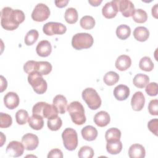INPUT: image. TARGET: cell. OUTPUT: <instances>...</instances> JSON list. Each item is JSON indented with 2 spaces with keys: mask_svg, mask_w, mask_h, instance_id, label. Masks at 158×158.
I'll use <instances>...</instances> for the list:
<instances>
[{
  "mask_svg": "<svg viewBox=\"0 0 158 158\" xmlns=\"http://www.w3.org/2000/svg\"><path fill=\"white\" fill-rule=\"evenodd\" d=\"M82 98L91 110L99 109L101 105V99L97 91L92 88H85L81 93Z\"/></svg>",
  "mask_w": 158,
  "mask_h": 158,
  "instance_id": "5",
  "label": "cell"
},
{
  "mask_svg": "<svg viewBox=\"0 0 158 158\" xmlns=\"http://www.w3.org/2000/svg\"><path fill=\"white\" fill-rule=\"evenodd\" d=\"M65 21L70 24L75 23L77 22L78 15L77 10L73 7L67 8L65 12L64 15Z\"/></svg>",
  "mask_w": 158,
  "mask_h": 158,
  "instance_id": "29",
  "label": "cell"
},
{
  "mask_svg": "<svg viewBox=\"0 0 158 158\" xmlns=\"http://www.w3.org/2000/svg\"><path fill=\"white\" fill-rule=\"evenodd\" d=\"M20 99L18 94L15 92H8L4 97V103L9 109H14L19 104Z\"/></svg>",
  "mask_w": 158,
  "mask_h": 158,
  "instance_id": "15",
  "label": "cell"
},
{
  "mask_svg": "<svg viewBox=\"0 0 158 158\" xmlns=\"http://www.w3.org/2000/svg\"><path fill=\"white\" fill-rule=\"evenodd\" d=\"M28 81L32 86L35 92L42 94L47 90V82L43 78L42 75L36 72H33L28 74Z\"/></svg>",
  "mask_w": 158,
  "mask_h": 158,
  "instance_id": "6",
  "label": "cell"
},
{
  "mask_svg": "<svg viewBox=\"0 0 158 158\" xmlns=\"http://www.w3.org/2000/svg\"><path fill=\"white\" fill-rule=\"evenodd\" d=\"M128 156L130 158H144L146 151L143 146L139 144H133L128 149Z\"/></svg>",
  "mask_w": 158,
  "mask_h": 158,
  "instance_id": "20",
  "label": "cell"
},
{
  "mask_svg": "<svg viewBox=\"0 0 158 158\" xmlns=\"http://www.w3.org/2000/svg\"><path fill=\"white\" fill-rule=\"evenodd\" d=\"M63 144L68 151L75 150L78 146V136L77 131L72 128H65L62 133Z\"/></svg>",
  "mask_w": 158,
  "mask_h": 158,
  "instance_id": "7",
  "label": "cell"
},
{
  "mask_svg": "<svg viewBox=\"0 0 158 158\" xmlns=\"http://www.w3.org/2000/svg\"><path fill=\"white\" fill-rule=\"evenodd\" d=\"M29 126L33 130H40L43 128L44 126L43 117L38 115L33 114L28 120Z\"/></svg>",
  "mask_w": 158,
  "mask_h": 158,
  "instance_id": "25",
  "label": "cell"
},
{
  "mask_svg": "<svg viewBox=\"0 0 158 158\" xmlns=\"http://www.w3.org/2000/svg\"><path fill=\"white\" fill-rule=\"evenodd\" d=\"M149 81V77L143 73H138L136 74L133 80V85L139 88H144Z\"/></svg>",
  "mask_w": 158,
  "mask_h": 158,
  "instance_id": "27",
  "label": "cell"
},
{
  "mask_svg": "<svg viewBox=\"0 0 158 158\" xmlns=\"http://www.w3.org/2000/svg\"><path fill=\"white\" fill-rule=\"evenodd\" d=\"M148 110L151 115H158V100H151L148 105Z\"/></svg>",
  "mask_w": 158,
  "mask_h": 158,
  "instance_id": "41",
  "label": "cell"
},
{
  "mask_svg": "<svg viewBox=\"0 0 158 158\" xmlns=\"http://www.w3.org/2000/svg\"><path fill=\"white\" fill-rule=\"evenodd\" d=\"M81 136L84 139L88 141H94L98 136V130L91 125L85 126L81 131Z\"/></svg>",
  "mask_w": 158,
  "mask_h": 158,
  "instance_id": "22",
  "label": "cell"
},
{
  "mask_svg": "<svg viewBox=\"0 0 158 158\" xmlns=\"http://www.w3.org/2000/svg\"><path fill=\"white\" fill-rule=\"evenodd\" d=\"M39 36V33L37 30L32 29L27 32L25 37V43L27 46L33 44L38 40Z\"/></svg>",
  "mask_w": 158,
  "mask_h": 158,
  "instance_id": "35",
  "label": "cell"
},
{
  "mask_svg": "<svg viewBox=\"0 0 158 158\" xmlns=\"http://www.w3.org/2000/svg\"><path fill=\"white\" fill-rule=\"evenodd\" d=\"M103 80L105 84L107 85L112 86L118 81L119 75L118 73L114 71H109L104 75Z\"/></svg>",
  "mask_w": 158,
  "mask_h": 158,
  "instance_id": "31",
  "label": "cell"
},
{
  "mask_svg": "<svg viewBox=\"0 0 158 158\" xmlns=\"http://www.w3.org/2000/svg\"><path fill=\"white\" fill-rule=\"evenodd\" d=\"M131 34V28L129 26L122 24L117 27L116 35L120 40L127 39Z\"/></svg>",
  "mask_w": 158,
  "mask_h": 158,
  "instance_id": "30",
  "label": "cell"
},
{
  "mask_svg": "<svg viewBox=\"0 0 158 158\" xmlns=\"http://www.w3.org/2000/svg\"><path fill=\"white\" fill-rule=\"evenodd\" d=\"M22 143L26 150L33 151L38 147L39 139L36 135L28 133L22 136Z\"/></svg>",
  "mask_w": 158,
  "mask_h": 158,
  "instance_id": "12",
  "label": "cell"
},
{
  "mask_svg": "<svg viewBox=\"0 0 158 158\" xmlns=\"http://www.w3.org/2000/svg\"><path fill=\"white\" fill-rule=\"evenodd\" d=\"M118 11L116 0H113L105 4L102 9V15L107 19L115 17Z\"/></svg>",
  "mask_w": 158,
  "mask_h": 158,
  "instance_id": "13",
  "label": "cell"
},
{
  "mask_svg": "<svg viewBox=\"0 0 158 158\" xmlns=\"http://www.w3.org/2000/svg\"><path fill=\"white\" fill-rule=\"evenodd\" d=\"M24 149L25 148L22 143L17 141H12L7 146L6 152L9 156L17 157L23 154Z\"/></svg>",
  "mask_w": 158,
  "mask_h": 158,
  "instance_id": "10",
  "label": "cell"
},
{
  "mask_svg": "<svg viewBox=\"0 0 158 158\" xmlns=\"http://www.w3.org/2000/svg\"><path fill=\"white\" fill-rule=\"evenodd\" d=\"M102 0H89L88 1V2L93 6H98L101 2Z\"/></svg>",
  "mask_w": 158,
  "mask_h": 158,
  "instance_id": "48",
  "label": "cell"
},
{
  "mask_svg": "<svg viewBox=\"0 0 158 158\" xmlns=\"http://www.w3.org/2000/svg\"><path fill=\"white\" fill-rule=\"evenodd\" d=\"M1 133V146H2V145L4 144V143L6 141V136H4L3 135V133L2 132L0 133Z\"/></svg>",
  "mask_w": 158,
  "mask_h": 158,
  "instance_id": "49",
  "label": "cell"
},
{
  "mask_svg": "<svg viewBox=\"0 0 158 158\" xmlns=\"http://www.w3.org/2000/svg\"><path fill=\"white\" fill-rule=\"evenodd\" d=\"M157 7H158V4H156L152 7V15L156 19L157 18Z\"/></svg>",
  "mask_w": 158,
  "mask_h": 158,
  "instance_id": "47",
  "label": "cell"
},
{
  "mask_svg": "<svg viewBox=\"0 0 158 158\" xmlns=\"http://www.w3.org/2000/svg\"><path fill=\"white\" fill-rule=\"evenodd\" d=\"M43 31L45 35L48 36L62 35L66 32L67 28L61 23L49 22L43 25Z\"/></svg>",
  "mask_w": 158,
  "mask_h": 158,
  "instance_id": "9",
  "label": "cell"
},
{
  "mask_svg": "<svg viewBox=\"0 0 158 158\" xmlns=\"http://www.w3.org/2000/svg\"><path fill=\"white\" fill-rule=\"evenodd\" d=\"M118 11L125 17H129L133 15L135 12V6L129 0H116Z\"/></svg>",
  "mask_w": 158,
  "mask_h": 158,
  "instance_id": "11",
  "label": "cell"
},
{
  "mask_svg": "<svg viewBox=\"0 0 158 158\" xmlns=\"http://www.w3.org/2000/svg\"><path fill=\"white\" fill-rule=\"evenodd\" d=\"M139 67L142 70L151 72L154 69V63L149 57L144 56L140 59Z\"/></svg>",
  "mask_w": 158,
  "mask_h": 158,
  "instance_id": "32",
  "label": "cell"
},
{
  "mask_svg": "<svg viewBox=\"0 0 158 158\" xmlns=\"http://www.w3.org/2000/svg\"><path fill=\"white\" fill-rule=\"evenodd\" d=\"M50 13L49 8L47 5L43 3H38L31 13V18L36 22H43L48 19Z\"/></svg>",
  "mask_w": 158,
  "mask_h": 158,
  "instance_id": "8",
  "label": "cell"
},
{
  "mask_svg": "<svg viewBox=\"0 0 158 158\" xmlns=\"http://www.w3.org/2000/svg\"><path fill=\"white\" fill-rule=\"evenodd\" d=\"M54 3L57 7L62 8L67 6L69 3V0H62V1H55Z\"/></svg>",
  "mask_w": 158,
  "mask_h": 158,
  "instance_id": "46",
  "label": "cell"
},
{
  "mask_svg": "<svg viewBox=\"0 0 158 158\" xmlns=\"http://www.w3.org/2000/svg\"><path fill=\"white\" fill-rule=\"evenodd\" d=\"M94 43L91 35L88 33H78L74 35L72 39V47L77 50L91 48Z\"/></svg>",
  "mask_w": 158,
  "mask_h": 158,
  "instance_id": "4",
  "label": "cell"
},
{
  "mask_svg": "<svg viewBox=\"0 0 158 158\" xmlns=\"http://www.w3.org/2000/svg\"><path fill=\"white\" fill-rule=\"evenodd\" d=\"M36 52L41 57H48L52 52V46L49 41L42 40L38 43L36 47Z\"/></svg>",
  "mask_w": 158,
  "mask_h": 158,
  "instance_id": "16",
  "label": "cell"
},
{
  "mask_svg": "<svg viewBox=\"0 0 158 158\" xmlns=\"http://www.w3.org/2000/svg\"><path fill=\"white\" fill-rule=\"evenodd\" d=\"M130 89L125 85H118L114 89V96L118 101H123L130 95Z\"/></svg>",
  "mask_w": 158,
  "mask_h": 158,
  "instance_id": "19",
  "label": "cell"
},
{
  "mask_svg": "<svg viewBox=\"0 0 158 158\" xmlns=\"http://www.w3.org/2000/svg\"><path fill=\"white\" fill-rule=\"evenodd\" d=\"M145 91L146 93L151 96H155L157 94V83L151 82L146 85Z\"/></svg>",
  "mask_w": 158,
  "mask_h": 158,
  "instance_id": "40",
  "label": "cell"
},
{
  "mask_svg": "<svg viewBox=\"0 0 158 158\" xmlns=\"http://www.w3.org/2000/svg\"><path fill=\"white\" fill-rule=\"evenodd\" d=\"M1 93L3 92L7 88V80H6V78L2 76V75H1Z\"/></svg>",
  "mask_w": 158,
  "mask_h": 158,
  "instance_id": "45",
  "label": "cell"
},
{
  "mask_svg": "<svg viewBox=\"0 0 158 158\" xmlns=\"http://www.w3.org/2000/svg\"><path fill=\"white\" fill-rule=\"evenodd\" d=\"M94 150L88 146H82L78 152V156L80 158H91L94 156Z\"/></svg>",
  "mask_w": 158,
  "mask_h": 158,
  "instance_id": "38",
  "label": "cell"
},
{
  "mask_svg": "<svg viewBox=\"0 0 158 158\" xmlns=\"http://www.w3.org/2000/svg\"><path fill=\"white\" fill-rule=\"evenodd\" d=\"M12 123V119L10 115L1 112L0 113V127L1 128H8Z\"/></svg>",
  "mask_w": 158,
  "mask_h": 158,
  "instance_id": "39",
  "label": "cell"
},
{
  "mask_svg": "<svg viewBox=\"0 0 158 158\" xmlns=\"http://www.w3.org/2000/svg\"><path fill=\"white\" fill-rule=\"evenodd\" d=\"M64 157L62 152L59 149H51L48 154V158H53V157H57V158H62Z\"/></svg>",
  "mask_w": 158,
  "mask_h": 158,
  "instance_id": "44",
  "label": "cell"
},
{
  "mask_svg": "<svg viewBox=\"0 0 158 158\" xmlns=\"http://www.w3.org/2000/svg\"><path fill=\"white\" fill-rule=\"evenodd\" d=\"M122 149V143L118 141H112L107 142L106 150L107 151L112 155L119 154Z\"/></svg>",
  "mask_w": 158,
  "mask_h": 158,
  "instance_id": "26",
  "label": "cell"
},
{
  "mask_svg": "<svg viewBox=\"0 0 158 158\" xmlns=\"http://www.w3.org/2000/svg\"><path fill=\"white\" fill-rule=\"evenodd\" d=\"M36 62V61H35V60L27 61L23 65L24 72L28 74H30L33 72H35Z\"/></svg>",
  "mask_w": 158,
  "mask_h": 158,
  "instance_id": "43",
  "label": "cell"
},
{
  "mask_svg": "<svg viewBox=\"0 0 158 158\" xmlns=\"http://www.w3.org/2000/svg\"><path fill=\"white\" fill-rule=\"evenodd\" d=\"M33 114L38 115L43 118L51 119L58 116V111L54 105L45 102H38L36 103L32 109Z\"/></svg>",
  "mask_w": 158,
  "mask_h": 158,
  "instance_id": "3",
  "label": "cell"
},
{
  "mask_svg": "<svg viewBox=\"0 0 158 158\" xmlns=\"http://www.w3.org/2000/svg\"><path fill=\"white\" fill-rule=\"evenodd\" d=\"M52 104L59 114H64L65 113L67 108V100L64 96L62 94L56 95L53 99Z\"/></svg>",
  "mask_w": 158,
  "mask_h": 158,
  "instance_id": "17",
  "label": "cell"
},
{
  "mask_svg": "<svg viewBox=\"0 0 158 158\" xmlns=\"http://www.w3.org/2000/svg\"><path fill=\"white\" fill-rule=\"evenodd\" d=\"M121 137V131L117 128H110L105 133V138L107 142L118 141Z\"/></svg>",
  "mask_w": 158,
  "mask_h": 158,
  "instance_id": "28",
  "label": "cell"
},
{
  "mask_svg": "<svg viewBox=\"0 0 158 158\" xmlns=\"http://www.w3.org/2000/svg\"><path fill=\"white\" fill-rule=\"evenodd\" d=\"M62 125V121L59 117H57L51 119H48L47 125L49 130L52 131H57L60 128Z\"/></svg>",
  "mask_w": 158,
  "mask_h": 158,
  "instance_id": "37",
  "label": "cell"
},
{
  "mask_svg": "<svg viewBox=\"0 0 158 158\" xmlns=\"http://www.w3.org/2000/svg\"><path fill=\"white\" fill-rule=\"evenodd\" d=\"M80 24L83 29L91 30L95 25V20L92 16L85 15L80 19Z\"/></svg>",
  "mask_w": 158,
  "mask_h": 158,
  "instance_id": "33",
  "label": "cell"
},
{
  "mask_svg": "<svg viewBox=\"0 0 158 158\" xmlns=\"http://www.w3.org/2000/svg\"><path fill=\"white\" fill-rule=\"evenodd\" d=\"M25 19L23 11L19 9H13L9 7H4L1 12V24L6 30L12 31L19 27Z\"/></svg>",
  "mask_w": 158,
  "mask_h": 158,
  "instance_id": "1",
  "label": "cell"
},
{
  "mask_svg": "<svg viewBox=\"0 0 158 158\" xmlns=\"http://www.w3.org/2000/svg\"><path fill=\"white\" fill-rule=\"evenodd\" d=\"M29 118L28 113L24 109L19 110L15 114V120L19 125H24Z\"/></svg>",
  "mask_w": 158,
  "mask_h": 158,
  "instance_id": "36",
  "label": "cell"
},
{
  "mask_svg": "<svg viewBox=\"0 0 158 158\" xmlns=\"http://www.w3.org/2000/svg\"><path fill=\"white\" fill-rule=\"evenodd\" d=\"M52 65L47 61H36L35 65V70L40 75H46L49 74L52 70Z\"/></svg>",
  "mask_w": 158,
  "mask_h": 158,
  "instance_id": "24",
  "label": "cell"
},
{
  "mask_svg": "<svg viewBox=\"0 0 158 158\" xmlns=\"http://www.w3.org/2000/svg\"><path fill=\"white\" fill-rule=\"evenodd\" d=\"M145 104V98L141 91H136L131 98V105L133 110L140 111L143 109Z\"/></svg>",
  "mask_w": 158,
  "mask_h": 158,
  "instance_id": "14",
  "label": "cell"
},
{
  "mask_svg": "<svg viewBox=\"0 0 158 158\" xmlns=\"http://www.w3.org/2000/svg\"><path fill=\"white\" fill-rule=\"evenodd\" d=\"M148 128L152 133H154L156 136H157V130H158L157 118H154L151 120L148 123Z\"/></svg>",
  "mask_w": 158,
  "mask_h": 158,
  "instance_id": "42",
  "label": "cell"
},
{
  "mask_svg": "<svg viewBox=\"0 0 158 158\" xmlns=\"http://www.w3.org/2000/svg\"><path fill=\"white\" fill-rule=\"evenodd\" d=\"M134 38L139 41L143 42L146 41L149 36V31L144 27H137L133 31Z\"/></svg>",
  "mask_w": 158,
  "mask_h": 158,
  "instance_id": "23",
  "label": "cell"
},
{
  "mask_svg": "<svg viewBox=\"0 0 158 158\" xmlns=\"http://www.w3.org/2000/svg\"><path fill=\"white\" fill-rule=\"evenodd\" d=\"M133 20L139 23H144L148 19V15L145 10L141 9H136L135 10L134 14L132 15Z\"/></svg>",
  "mask_w": 158,
  "mask_h": 158,
  "instance_id": "34",
  "label": "cell"
},
{
  "mask_svg": "<svg viewBox=\"0 0 158 158\" xmlns=\"http://www.w3.org/2000/svg\"><path fill=\"white\" fill-rule=\"evenodd\" d=\"M131 65V59L127 55H121L116 59L115 65L120 71H125L130 67Z\"/></svg>",
  "mask_w": 158,
  "mask_h": 158,
  "instance_id": "21",
  "label": "cell"
},
{
  "mask_svg": "<svg viewBox=\"0 0 158 158\" xmlns=\"http://www.w3.org/2000/svg\"><path fill=\"white\" fill-rule=\"evenodd\" d=\"M72 122L77 125H81L86 122L85 109L83 105L78 101H73L69 104L67 108Z\"/></svg>",
  "mask_w": 158,
  "mask_h": 158,
  "instance_id": "2",
  "label": "cell"
},
{
  "mask_svg": "<svg viewBox=\"0 0 158 158\" xmlns=\"http://www.w3.org/2000/svg\"><path fill=\"white\" fill-rule=\"evenodd\" d=\"M93 120L96 125L100 127H104L109 123L110 117L107 112L101 110L95 114Z\"/></svg>",
  "mask_w": 158,
  "mask_h": 158,
  "instance_id": "18",
  "label": "cell"
}]
</instances>
